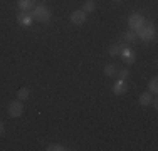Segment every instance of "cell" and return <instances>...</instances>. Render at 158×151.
<instances>
[{
	"label": "cell",
	"instance_id": "cell-1",
	"mask_svg": "<svg viewBox=\"0 0 158 151\" xmlns=\"http://www.w3.org/2000/svg\"><path fill=\"white\" fill-rule=\"evenodd\" d=\"M32 18L37 22H47L51 18V14H49V10L44 5H37L32 10Z\"/></svg>",
	"mask_w": 158,
	"mask_h": 151
},
{
	"label": "cell",
	"instance_id": "cell-2",
	"mask_svg": "<svg viewBox=\"0 0 158 151\" xmlns=\"http://www.w3.org/2000/svg\"><path fill=\"white\" fill-rule=\"evenodd\" d=\"M9 114L10 118H20L24 114V106H22L20 101H12L9 104Z\"/></svg>",
	"mask_w": 158,
	"mask_h": 151
},
{
	"label": "cell",
	"instance_id": "cell-3",
	"mask_svg": "<svg viewBox=\"0 0 158 151\" xmlns=\"http://www.w3.org/2000/svg\"><path fill=\"white\" fill-rule=\"evenodd\" d=\"M86 17H88V14H84L82 10H76V12L71 14V22L74 25H82L86 22Z\"/></svg>",
	"mask_w": 158,
	"mask_h": 151
},
{
	"label": "cell",
	"instance_id": "cell-4",
	"mask_svg": "<svg viewBox=\"0 0 158 151\" xmlns=\"http://www.w3.org/2000/svg\"><path fill=\"white\" fill-rule=\"evenodd\" d=\"M32 14H29L27 10H22L20 14H17V22L20 25H25V27H27V25H31L32 24Z\"/></svg>",
	"mask_w": 158,
	"mask_h": 151
},
{
	"label": "cell",
	"instance_id": "cell-5",
	"mask_svg": "<svg viewBox=\"0 0 158 151\" xmlns=\"http://www.w3.org/2000/svg\"><path fill=\"white\" fill-rule=\"evenodd\" d=\"M128 24H130V27L135 30V29H138V27L143 24V17H141L140 14H133V15L130 17V20H128Z\"/></svg>",
	"mask_w": 158,
	"mask_h": 151
},
{
	"label": "cell",
	"instance_id": "cell-6",
	"mask_svg": "<svg viewBox=\"0 0 158 151\" xmlns=\"http://www.w3.org/2000/svg\"><path fill=\"white\" fill-rule=\"evenodd\" d=\"M121 57L125 59V62L126 64H133L135 62V54H133V51H130V49H126V47H123L121 49Z\"/></svg>",
	"mask_w": 158,
	"mask_h": 151
},
{
	"label": "cell",
	"instance_id": "cell-7",
	"mask_svg": "<svg viewBox=\"0 0 158 151\" xmlns=\"http://www.w3.org/2000/svg\"><path fill=\"white\" fill-rule=\"evenodd\" d=\"M126 89H128V88H126V82L123 81V79H119V81L116 82L114 86H113V92L118 94V96H119V94H125Z\"/></svg>",
	"mask_w": 158,
	"mask_h": 151
},
{
	"label": "cell",
	"instance_id": "cell-8",
	"mask_svg": "<svg viewBox=\"0 0 158 151\" xmlns=\"http://www.w3.org/2000/svg\"><path fill=\"white\" fill-rule=\"evenodd\" d=\"M152 92L150 91H146V92H143L140 94V104L141 106H148V104H152Z\"/></svg>",
	"mask_w": 158,
	"mask_h": 151
},
{
	"label": "cell",
	"instance_id": "cell-9",
	"mask_svg": "<svg viewBox=\"0 0 158 151\" xmlns=\"http://www.w3.org/2000/svg\"><path fill=\"white\" fill-rule=\"evenodd\" d=\"M96 9V3H94V0H86L84 3H82V12L84 14H89V12H93V10Z\"/></svg>",
	"mask_w": 158,
	"mask_h": 151
},
{
	"label": "cell",
	"instance_id": "cell-10",
	"mask_svg": "<svg viewBox=\"0 0 158 151\" xmlns=\"http://www.w3.org/2000/svg\"><path fill=\"white\" fill-rule=\"evenodd\" d=\"M19 7H20L22 10H31L35 7V3H34V0H19Z\"/></svg>",
	"mask_w": 158,
	"mask_h": 151
},
{
	"label": "cell",
	"instance_id": "cell-11",
	"mask_svg": "<svg viewBox=\"0 0 158 151\" xmlns=\"http://www.w3.org/2000/svg\"><path fill=\"white\" fill-rule=\"evenodd\" d=\"M104 74L113 77V76L118 74V67H116L114 64H106V66H104Z\"/></svg>",
	"mask_w": 158,
	"mask_h": 151
},
{
	"label": "cell",
	"instance_id": "cell-12",
	"mask_svg": "<svg viewBox=\"0 0 158 151\" xmlns=\"http://www.w3.org/2000/svg\"><path fill=\"white\" fill-rule=\"evenodd\" d=\"M121 49H123V45H119V44H114V45H111L110 47V51H108V54L113 55V57H116V55H119L121 54Z\"/></svg>",
	"mask_w": 158,
	"mask_h": 151
},
{
	"label": "cell",
	"instance_id": "cell-13",
	"mask_svg": "<svg viewBox=\"0 0 158 151\" xmlns=\"http://www.w3.org/2000/svg\"><path fill=\"white\" fill-rule=\"evenodd\" d=\"M29 94H31V91H29L27 88H22V89H19V91H17V97H19V101H24V99H27V97H29Z\"/></svg>",
	"mask_w": 158,
	"mask_h": 151
},
{
	"label": "cell",
	"instance_id": "cell-14",
	"mask_svg": "<svg viewBox=\"0 0 158 151\" xmlns=\"http://www.w3.org/2000/svg\"><path fill=\"white\" fill-rule=\"evenodd\" d=\"M148 91H150V92H152V94H155L156 91H158V79H156V77H153L152 81H150Z\"/></svg>",
	"mask_w": 158,
	"mask_h": 151
},
{
	"label": "cell",
	"instance_id": "cell-15",
	"mask_svg": "<svg viewBox=\"0 0 158 151\" xmlns=\"http://www.w3.org/2000/svg\"><path fill=\"white\" fill-rule=\"evenodd\" d=\"M135 39H136V32H135L133 29L128 30V32L125 34V40H126V42H135Z\"/></svg>",
	"mask_w": 158,
	"mask_h": 151
},
{
	"label": "cell",
	"instance_id": "cell-16",
	"mask_svg": "<svg viewBox=\"0 0 158 151\" xmlns=\"http://www.w3.org/2000/svg\"><path fill=\"white\" fill-rule=\"evenodd\" d=\"M46 149H47V151H64L66 148H64V146H61V145H49Z\"/></svg>",
	"mask_w": 158,
	"mask_h": 151
},
{
	"label": "cell",
	"instance_id": "cell-17",
	"mask_svg": "<svg viewBox=\"0 0 158 151\" xmlns=\"http://www.w3.org/2000/svg\"><path fill=\"white\" fill-rule=\"evenodd\" d=\"M118 74H119V79H123V81H125L130 72H128V69H121V72H118Z\"/></svg>",
	"mask_w": 158,
	"mask_h": 151
},
{
	"label": "cell",
	"instance_id": "cell-18",
	"mask_svg": "<svg viewBox=\"0 0 158 151\" xmlns=\"http://www.w3.org/2000/svg\"><path fill=\"white\" fill-rule=\"evenodd\" d=\"M2 134H3V126L0 124V136H2Z\"/></svg>",
	"mask_w": 158,
	"mask_h": 151
},
{
	"label": "cell",
	"instance_id": "cell-19",
	"mask_svg": "<svg viewBox=\"0 0 158 151\" xmlns=\"http://www.w3.org/2000/svg\"><path fill=\"white\" fill-rule=\"evenodd\" d=\"M114 2H123V0H114Z\"/></svg>",
	"mask_w": 158,
	"mask_h": 151
}]
</instances>
